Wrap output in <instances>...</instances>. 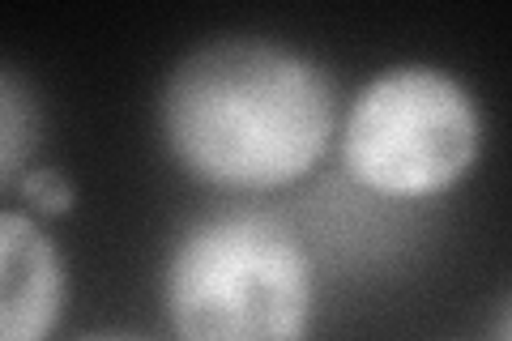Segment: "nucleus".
I'll list each match as a JSON object with an SVG mask.
<instances>
[{"label": "nucleus", "instance_id": "nucleus-1", "mask_svg": "<svg viewBox=\"0 0 512 341\" xmlns=\"http://www.w3.org/2000/svg\"><path fill=\"white\" fill-rule=\"evenodd\" d=\"M329 69L282 39L218 35L167 69L158 137L188 180L231 197L303 184L338 145Z\"/></svg>", "mask_w": 512, "mask_h": 341}, {"label": "nucleus", "instance_id": "nucleus-2", "mask_svg": "<svg viewBox=\"0 0 512 341\" xmlns=\"http://www.w3.org/2000/svg\"><path fill=\"white\" fill-rule=\"evenodd\" d=\"M158 303L175 341H308L316 324L312 248L278 209H205L171 239Z\"/></svg>", "mask_w": 512, "mask_h": 341}, {"label": "nucleus", "instance_id": "nucleus-3", "mask_svg": "<svg viewBox=\"0 0 512 341\" xmlns=\"http://www.w3.org/2000/svg\"><path fill=\"white\" fill-rule=\"evenodd\" d=\"M487 145V111L453 69L389 64L342 107L338 167L380 205H423L466 184Z\"/></svg>", "mask_w": 512, "mask_h": 341}, {"label": "nucleus", "instance_id": "nucleus-4", "mask_svg": "<svg viewBox=\"0 0 512 341\" xmlns=\"http://www.w3.org/2000/svg\"><path fill=\"white\" fill-rule=\"evenodd\" d=\"M0 269V341H52L69 278L56 239L22 205L0 218Z\"/></svg>", "mask_w": 512, "mask_h": 341}, {"label": "nucleus", "instance_id": "nucleus-5", "mask_svg": "<svg viewBox=\"0 0 512 341\" xmlns=\"http://www.w3.org/2000/svg\"><path fill=\"white\" fill-rule=\"evenodd\" d=\"M39 103L13 64H0V184L5 192L35 167Z\"/></svg>", "mask_w": 512, "mask_h": 341}, {"label": "nucleus", "instance_id": "nucleus-6", "mask_svg": "<svg viewBox=\"0 0 512 341\" xmlns=\"http://www.w3.org/2000/svg\"><path fill=\"white\" fill-rule=\"evenodd\" d=\"M9 197H18L26 205V214H35L39 222L43 218H64V214H73V205H77V188L73 180L64 175L60 167H30L18 184L9 188Z\"/></svg>", "mask_w": 512, "mask_h": 341}, {"label": "nucleus", "instance_id": "nucleus-7", "mask_svg": "<svg viewBox=\"0 0 512 341\" xmlns=\"http://www.w3.org/2000/svg\"><path fill=\"white\" fill-rule=\"evenodd\" d=\"M491 341H512V290L504 295V303L495 307V320H491Z\"/></svg>", "mask_w": 512, "mask_h": 341}, {"label": "nucleus", "instance_id": "nucleus-8", "mask_svg": "<svg viewBox=\"0 0 512 341\" xmlns=\"http://www.w3.org/2000/svg\"><path fill=\"white\" fill-rule=\"evenodd\" d=\"M77 341H150V337H137V333H120V329H107V333H86Z\"/></svg>", "mask_w": 512, "mask_h": 341}]
</instances>
